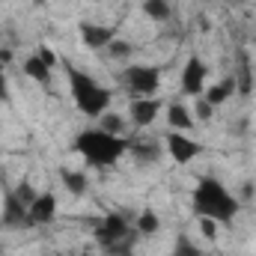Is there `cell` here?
<instances>
[{"label":"cell","instance_id":"cell-26","mask_svg":"<svg viewBox=\"0 0 256 256\" xmlns=\"http://www.w3.org/2000/svg\"><path fill=\"white\" fill-rule=\"evenodd\" d=\"M218 220H212V218H200V230H202V236L206 238H214L218 236V226H214Z\"/></svg>","mask_w":256,"mask_h":256},{"label":"cell","instance_id":"cell-28","mask_svg":"<svg viewBox=\"0 0 256 256\" xmlns=\"http://www.w3.org/2000/svg\"><path fill=\"white\" fill-rule=\"evenodd\" d=\"M254 194H256V185H254V182H244V185H242V200H250Z\"/></svg>","mask_w":256,"mask_h":256},{"label":"cell","instance_id":"cell-25","mask_svg":"<svg viewBox=\"0 0 256 256\" xmlns=\"http://www.w3.org/2000/svg\"><path fill=\"white\" fill-rule=\"evenodd\" d=\"M36 54L42 57V63L48 66V68H57V66H60V57H57V54H54V51H51L48 45H42V48H39Z\"/></svg>","mask_w":256,"mask_h":256},{"label":"cell","instance_id":"cell-29","mask_svg":"<svg viewBox=\"0 0 256 256\" xmlns=\"http://www.w3.org/2000/svg\"><path fill=\"white\" fill-rule=\"evenodd\" d=\"M226 3H238V0H226Z\"/></svg>","mask_w":256,"mask_h":256},{"label":"cell","instance_id":"cell-5","mask_svg":"<svg viewBox=\"0 0 256 256\" xmlns=\"http://www.w3.org/2000/svg\"><path fill=\"white\" fill-rule=\"evenodd\" d=\"M122 78H126L128 90L137 96H152L161 86V68L158 66H128Z\"/></svg>","mask_w":256,"mask_h":256},{"label":"cell","instance_id":"cell-15","mask_svg":"<svg viewBox=\"0 0 256 256\" xmlns=\"http://www.w3.org/2000/svg\"><path fill=\"white\" fill-rule=\"evenodd\" d=\"M232 92H236V78H226L224 84H214V86H208V90H206V102L214 108V104H224Z\"/></svg>","mask_w":256,"mask_h":256},{"label":"cell","instance_id":"cell-23","mask_svg":"<svg viewBox=\"0 0 256 256\" xmlns=\"http://www.w3.org/2000/svg\"><path fill=\"white\" fill-rule=\"evenodd\" d=\"M15 196H18V200H21V202H24V206L30 208V202H33V200H36L39 194H36V188H33V185H30V182L24 179V182H21V185L15 188Z\"/></svg>","mask_w":256,"mask_h":256},{"label":"cell","instance_id":"cell-14","mask_svg":"<svg viewBox=\"0 0 256 256\" xmlns=\"http://www.w3.org/2000/svg\"><path fill=\"white\" fill-rule=\"evenodd\" d=\"M24 74L27 78H33L36 84H42V86H48L51 84V68L42 63V57L39 54H33V57H27L24 60Z\"/></svg>","mask_w":256,"mask_h":256},{"label":"cell","instance_id":"cell-2","mask_svg":"<svg viewBox=\"0 0 256 256\" xmlns=\"http://www.w3.org/2000/svg\"><path fill=\"white\" fill-rule=\"evenodd\" d=\"M74 149L84 155L86 164H92V167H110V164H116L131 149V143H128L126 137H120V134H108L102 128H90V131L78 134Z\"/></svg>","mask_w":256,"mask_h":256},{"label":"cell","instance_id":"cell-12","mask_svg":"<svg viewBox=\"0 0 256 256\" xmlns=\"http://www.w3.org/2000/svg\"><path fill=\"white\" fill-rule=\"evenodd\" d=\"M131 158L137 161V164H158L161 161V146L155 143V140H140V143H131Z\"/></svg>","mask_w":256,"mask_h":256},{"label":"cell","instance_id":"cell-13","mask_svg":"<svg viewBox=\"0 0 256 256\" xmlns=\"http://www.w3.org/2000/svg\"><path fill=\"white\" fill-rule=\"evenodd\" d=\"M236 86L248 96V92H254V68H250V60H248V54L244 51H238L236 54Z\"/></svg>","mask_w":256,"mask_h":256},{"label":"cell","instance_id":"cell-17","mask_svg":"<svg viewBox=\"0 0 256 256\" xmlns=\"http://www.w3.org/2000/svg\"><path fill=\"white\" fill-rule=\"evenodd\" d=\"M167 122H170V128H176V131H185V128H191V114H188V108L185 104H167Z\"/></svg>","mask_w":256,"mask_h":256},{"label":"cell","instance_id":"cell-4","mask_svg":"<svg viewBox=\"0 0 256 256\" xmlns=\"http://www.w3.org/2000/svg\"><path fill=\"white\" fill-rule=\"evenodd\" d=\"M134 238H137V230H131L128 220L116 212L104 214L96 224V242L102 244V250L108 256H131Z\"/></svg>","mask_w":256,"mask_h":256},{"label":"cell","instance_id":"cell-7","mask_svg":"<svg viewBox=\"0 0 256 256\" xmlns=\"http://www.w3.org/2000/svg\"><path fill=\"white\" fill-rule=\"evenodd\" d=\"M57 218V196L51 191H42L27 208V226H45Z\"/></svg>","mask_w":256,"mask_h":256},{"label":"cell","instance_id":"cell-22","mask_svg":"<svg viewBox=\"0 0 256 256\" xmlns=\"http://www.w3.org/2000/svg\"><path fill=\"white\" fill-rule=\"evenodd\" d=\"M108 54H110L114 60H128V57L134 54V48H131V42H126V39H114V42L108 45Z\"/></svg>","mask_w":256,"mask_h":256},{"label":"cell","instance_id":"cell-19","mask_svg":"<svg viewBox=\"0 0 256 256\" xmlns=\"http://www.w3.org/2000/svg\"><path fill=\"white\" fill-rule=\"evenodd\" d=\"M143 12L152 21H167L170 18V3L167 0H143Z\"/></svg>","mask_w":256,"mask_h":256},{"label":"cell","instance_id":"cell-20","mask_svg":"<svg viewBox=\"0 0 256 256\" xmlns=\"http://www.w3.org/2000/svg\"><path fill=\"white\" fill-rule=\"evenodd\" d=\"M98 128L108 131V134H120V137H122V131H126V120H122L120 114H108V110H104V114L98 116Z\"/></svg>","mask_w":256,"mask_h":256},{"label":"cell","instance_id":"cell-1","mask_svg":"<svg viewBox=\"0 0 256 256\" xmlns=\"http://www.w3.org/2000/svg\"><path fill=\"white\" fill-rule=\"evenodd\" d=\"M191 206H194V214L200 218H212L218 224H230L236 220L242 202L226 191L214 176H206L200 179V185L194 188V196H191Z\"/></svg>","mask_w":256,"mask_h":256},{"label":"cell","instance_id":"cell-10","mask_svg":"<svg viewBox=\"0 0 256 256\" xmlns=\"http://www.w3.org/2000/svg\"><path fill=\"white\" fill-rule=\"evenodd\" d=\"M0 224L9 226V230H21V226H27V206L15 196V191H9L6 194V200H3Z\"/></svg>","mask_w":256,"mask_h":256},{"label":"cell","instance_id":"cell-11","mask_svg":"<svg viewBox=\"0 0 256 256\" xmlns=\"http://www.w3.org/2000/svg\"><path fill=\"white\" fill-rule=\"evenodd\" d=\"M80 39H84V45L86 48H92V51H102V48H108L110 42H114V30L110 27H104V24H80Z\"/></svg>","mask_w":256,"mask_h":256},{"label":"cell","instance_id":"cell-21","mask_svg":"<svg viewBox=\"0 0 256 256\" xmlns=\"http://www.w3.org/2000/svg\"><path fill=\"white\" fill-rule=\"evenodd\" d=\"M173 256H202V250L194 244L188 236H179L176 244H173Z\"/></svg>","mask_w":256,"mask_h":256},{"label":"cell","instance_id":"cell-6","mask_svg":"<svg viewBox=\"0 0 256 256\" xmlns=\"http://www.w3.org/2000/svg\"><path fill=\"white\" fill-rule=\"evenodd\" d=\"M167 152H170V158L176 164H188V161H194L202 152V146L196 140H191L185 131H170L167 134Z\"/></svg>","mask_w":256,"mask_h":256},{"label":"cell","instance_id":"cell-16","mask_svg":"<svg viewBox=\"0 0 256 256\" xmlns=\"http://www.w3.org/2000/svg\"><path fill=\"white\" fill-rule=\"evenodd\" d=\"M60 179H63V185L68 188V194H74V196H84V194H86V176H84L80 170L63 167V170H60Z\"/></svg>","mask_w":256,"mask_h":256},{"label":"cell","instance_id":"cell-18","mask_svg":"<svg viewBox=\"0 0 256 256\" xmlns=\"http://www.w3.org/2000/svg\"><path fill=\"white\" fill-rule=\"evenodd\" d=\"M158 226H161V218H158L152 208H143V212H140V218H137V232L152 236V232H158Z\"/></svg>","mask_w":256,"mask_h":256},{"label":"cell","instance_id":"cell-30","mask_svg":"<svg viewBox=\"0 0 256 256\" xmlns=\"http://www.w3.org/2000/svg\"><path fill=\"white\" fill-rule=\"evenodd\" d=\"M80 256H90V254H80Z\"/></svg>","mask_w":256,"mask_h":256},{"label":"cell","instance_id":"cell-24","mask_svg":"<svg viewBox=\"0 0 256 256\" xmlns=\"http://www.w3.org/2000/svg\"><path fill=\"white\" fill-rule=\"evenodd\" d=\"M194 114H196V120H200V122H208V120H212V114H214V108H212L206 98H196V108H194Z\"/></svg>","mask_w":256,"mask_h":256},{"label":"cell","instance_id":"cell-9","mask_svg":"<svg viewBox=\"0 0 256 256\" xmlns=\"http://www.w3.org/2000/svg\"><path fill=\"white\" fill-rule=\"evenodd\" d=\"M128 114H131V122H134V126L146 128V126H152V122L158 120V114H161V102H158L155 96H140V98L131 102Z\"/></svg>","mask_w":256,"mask_h":256},{"label":"cell","instance_id":"cell-3","mask_svg":"<svg viewBox=\"0 0 256 256\" xmlns=\"http://www.w3.org/2000/svg\"><path fill=\"white\" fill-rule=\"evenodd\" d=\"M63 68H66V78H68V90H72L74 108H78L84 116L98 120V116L108 110V104H110V90L98 86V84H96L86 72H80L78 66L63 63Z\"/></svg>","mask_w":256,"mask_h":256},{"label":"cell","instance_id":"cell-27","mask_svg":"<svg viewBox=\"0 0 256 256\" xmlns=\"http://www.w3.org/2000/svg\"><path fill=\"white\" fill-rule=\"evenodd\" d=\"M3 60H0V102H3V98H9V86H6V74H3Z\"/></svg>","mask_w":256,"mask_h":256},{"label":"cell","instance_id":"cell-8","mask_svg":"<svg viewBox=\"0 0 256 256\" xmlns=\"http://www.w3.org/2000/svg\"><path fill=\"white\" fill-rule=\"evenodd\" d=\"M206 63L200 60V57H188V63L182 68V90H185V96H202L206 92Z\"/></svg>","mask_w":256,"mask_h":256}]
</instances>
